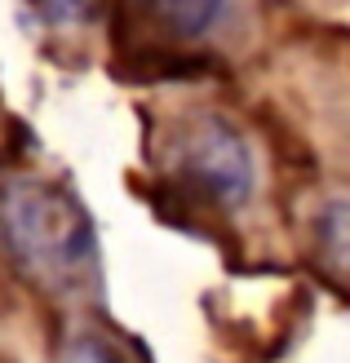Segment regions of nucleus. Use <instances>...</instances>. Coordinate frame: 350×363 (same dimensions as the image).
<instances>
[{"mask_svg":"<svg viewBox=\"0 0 350 363\" xmlns=\"http://www.w3.org/2000/svg\"><path fill=\"white\" fill-rule=\"evenodd\" d=\"M0 235L13 262L45 288H71L94 270V235L62 186L13 182L0 195Z\"/></svg>","mask_w":350,"mask_h":363,"instance_id":"obj_1","label":"nucleus"},{"mask_svg":"<svg viewBox=\"0 0 350 363\" xmlns=\"http://www.w3.org/2000/svg\"><path fill=\"white\" fill-rule=\"evenodd\" d=\"M177 173L204 199L235 208V204H244L248 191H253V151L226 120L204 116L182 133Z\"/></svg>","mask_w":350,"mask_h":363,"instance_id":"obj_2","label":"nucleus"},{"mask_svg":"<svg viewBox=\"0 0 350 363\" xmlns=\"http://www.w3.org/2000/svg\"><path fill=\"white\" fill-rule=\"evenodd\" d=\"M315 235H319L324 257L337 270H350V199H333V204L319 213Z\"/></svg>","mask_w":350,"mask_h":363,"instance_id":"obj_4","label":"nucleus"},{"mask_svg":"<svg viewBox=\"0 0 350 363\" xmlns=\"http://www.w3.org/2000/svg\"><path fill=\"white\" fill-rule=\"evenodd\" d=\"M35 5H40V13L49 23H58V27H84L89 18L102 9V0H35Z\"/></svg>","mask_w":350,"mask_h":363,"instance_id":"obj_5","label":"nucleus"},{"mask_svg":"<svg viewBox=\"0 0 350 363\" xmlns=\"http://www.w3.org/2000/svg\"><path fill=\"white\" fill-rule=\"evenodd\" d=\"M62 363H124V359H120L116 346H106L102 337H89V333H84V337H76V341L67 346Z\"/></svg>","mask_w":350,"mask_h":363,"instance_id":"obj_6","label":"nucleus"},{"mask_svg":"<svg viewBox=\"0 0 350 363\" xmlns=\"http://www.w3.org/2000/svg\"><path fill=\"white\" fill-rule=\"evenodd\" d=\"M239 5H244V0H142L151 27L160 35H169V40H177V45L222 40L235 27Z\"/></svg>","mask_w":350,"mask_h":363,"instance_id":"obj_3","label":"nucleus"}]
</instances>
